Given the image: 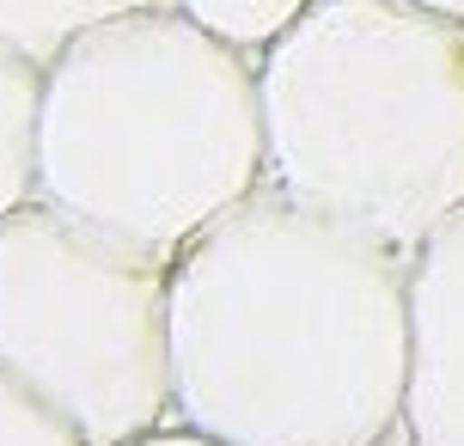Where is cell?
I'll list each match as a JSON object with an SVG mask.
<instances>
[{
  "mask_svg": "<svg viewBox=\"0 0 464 446\" xmlns=\"http://www.w3.org/2000/svg\"><path fill=\"white\" fill-rule=\"evenodd\" d=\"M410 403V257L263 184L171 257V422L379 446Z\"/></svg>",
  "mask_w": 464,
  "mask_h": 446,
  "instance_id": "6da1fadb",
  "label": "cell"
},
{
  "mask_svg": "<svg viewBox=\"0 0 464 446\" xmlns=\"http://www.w3.org/2000/svg\"><path fill=\"white\" fill-rule=\"evenodd\" d=\"M263 184L256 55L171 0L86 24L44 62L37 202L178 257Z\"/></svg>",
  "mask_w": 464,
  "mask_h": 446,
  "instance_id": "7a4b0ae2",
  "label": "cell"
},
{
  "mask_svg": "<svg viewBox=\"0 0 464 446\" xmlns=\"http://www.w3.org/2000/svg\"><path fill=\"white\" fill-rule=\"evenodd\" d=\"M269 184L416 257L464 208V24L416 0H312L256 55Z\"/></svg>",
  "mask_w": 464,
  "mask_h": 446,
  "instance_id": "3957f363",
  "label": "cell"
},
{
  "mask_svg": "<svg viewBox=\"0 0 464 446\" xmlns=\"http://www.w3.org/2000/svg\"><path fill=\"white\" fill-rule=\"evenodd\" d=\"M0 367L92 446L171 422V257L80 214L24 202L0 220Z\"/></svg>",
  "mask_w": 464,
  "mask_h": 446,
  "instance_id": "277c9868",
  "label": "cell"
},
{
  "mask_svg": "<svg viewBox=\"0 0 464 446\" xmlns=\"http://www.w3.org/2000/svg\"><path fill=\"white\" fill-rule=\"evenodd\" d=\"M416 446H464V208L410 257V403Z\"/></svg>",
  "mask_w": 464,
  "mask_h": 446,
  "instance_id": "5b68a950",
  "label": "cell"
},
{
  "mask_svg": "<svg viewBox=\"0 0 464 446\" xmlns=\"http://www.w3.org/2000/svg\"><path fill=\"white\" fill-rule=\"evenodd\" d=\"M37 122H44V62L0 44V220L37 202Z\"/></svg>",
  "mask_w": 464,
  "mask_h": 446,
  "instance_id": "8992f818",
  "label": "cell"
},
{
  "mask_svg": "<svg viewBox=\"0 0 464 446\" xmlns=\"http://www.w3.org/2000/svg\"><path fill=\"white\" fill-rule=\"evenodd\" d=\"M135 6H160V0H0V44L49 62L86 24H104L116 13H135Z\"/></svg>",
  "mask_w": 464,
  "mask_h": 446,
  "instance_id": "52a82bcc",
  "label": "cell"
},
{
  "mask_svg": "<svg viewBox=\"0 0 464 446\" xmlns=\"http://www.w3.org/2000/svg\"><path fill=\"white\" fill-rule=\"evenodd\" d=\"M171 6L184 19H196L202 31H214L220 44L245 49V55H263L269 44H281L305 19L312 0H171Z\"/></svg>",
  "mask_w": 464,
  "mask_h": 446,
  "instance_id": "ba28073f",
  "label": "cell"
},
{
  "mask_svg": "<svg viewBox=\"0 0 464 446\" xmlns=\"http://www.w3.org/2000/svg\"><path fill=\"white\" fill-rule=\"evenodd\" d=\"M0 446H92L80 428L44 403L24 379H13L0 367Z\"/></svg>",
  "mask_w": 464,
  "mask_h": 446,
  "instance_id": "9c48e42d",
  "label": "cell"
},
{
  "mask_svg": "<svg viewBox=\"0 0 464 446\" xmlns=\"http://www.w3.org/2000/svg\"><path fill=\"white\" fill-rule=\"evenodd\" d=\"M129 446H227V441H214V434H202V428H189V422H165V428H153V434H140Z\"/></svg>",
  "mask_w": 464,
  "mask_h": 446,
  "instance_id": "30bf717a",
  "label": "cell"
},
{
  "mask_svg": "<svg viewBox=\"0 0 464 446\" xmlns=\"http://www.w3.org/2000/svg\"><path fill=\"white\" fill-rule=\"evenodd\" d=\"M416 6H428V13H440V19H459L464 24V0H416Z\"/></svg>",
  "mask_w": 464,
  "mask_h": 446,
  "instance_id": "8fae6325",
  "label": "cell"
},
{
  "mask_svg": "<svg viewBox=\"0 0 464 446\" xmlns=\"http://www.w3.org/2000/svg\"><path fill=\"white\" fill-rule=\"evenodd\" d=\"M379 446H416V441H410V434H392V441H379Z\"/></svg>",
  "mask_w": 464,
  "mask_h": 446,
  "instance_id": "7c38bea8",
  "label": "cell"
}]
</instances>
